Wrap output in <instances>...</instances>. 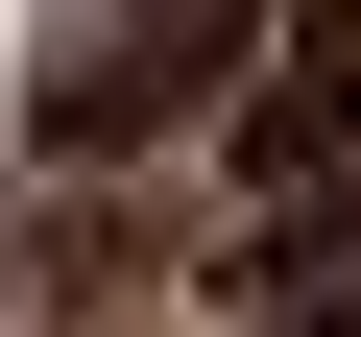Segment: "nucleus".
<instances>
[{
  "label": "nucleus",
  "instance_id": "f257e3e1",
  "mask_svg": "<svg viewBox=\"0 0 361 337\" xmlns=\"http://www.w3.org/2000/svg\"><path fill=\"white\" fill-rule=\"evenodd\" d=\"M241 49H265V0H97V25L49 49V145L121 168V145H169V121H217Z\"/></svg>",
  "mask_w": 361,
  "mask_h": 337
},
{
  "label": "nucleus",
  "instance_id": "f03ea898",
  "mask_svg": "<svg viewBox=\"0 0 361 337\" xmlns=\"http://www.w3.org/2000/svg\"><path fill=\"white\" fill-rule=\"evenodd\" d=\"M241 168L289 217H361V0H265V49H241Z\"/></svg>",
  "mask_w": 361,
  "mask_h": 337
}]
</instances>
